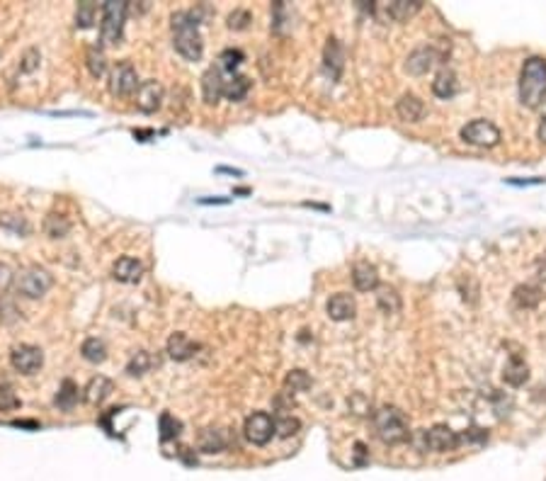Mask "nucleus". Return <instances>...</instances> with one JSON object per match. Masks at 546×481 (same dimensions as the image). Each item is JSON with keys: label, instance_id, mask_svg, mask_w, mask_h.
I'll list each match as a JSON object with an SVG mask.
<instances>
[{"label": "nucleus", "instance_id": "obj_1", "mask_svg": "<svg viewBox=\"0 0 546 481\" xmlns=\"http://www.w3.org/2000/svg\"><path fill=\"white\" fill-rule=\"evenodd\" d=\"M173 44L175 51L185 59V61H199L201 51H204V42H201L199 35V20H197L194 13H187V10H180V13L173 15Z\"/></svg>", "mask_w": 546, "mask_h": 481}, {"label": "nucleus", "instance_id": "obj_2", "mask_svg": "<svg viewBox=\"0 0 546 481\" xmlns=\"http://www.w3.org/2000/svg\"><path fill=\"white\" fill-rule=\"evenodd\" d=\"M546 97V59L529 56L522 63L520 73V102L529 109H537Z\"/></svg>", "mask_w": 546, "mask_h": 481}, {"label": "nucleus", "instance_id": "obj_3", "mask_svg": "<svg viewBox=\"0 0 546 481\" xmlns=\"http://www.w3.org/2000/svg\"><path fill=\"white\" fill-rule=\"evenodd\" d=\"M371 423H374L379 440L386 442V445H401L411 437V425H408L406 413L396 406L376 408L374 415H371Z\"/></svg>", "mask_w": 546, "mask_h": 481}, {"label": "nucleus", "instance_id": "obj_4", "mask_svg": "<svg viewBox=\"0 0 546 481\" xmlns=\"http://www.w3.org/2000/svg\"><path fill=\"white\" fill-rule=\"evenodd\" d=\"M129 3L124 0H107L102 5V22H100V39L102 44H119L127 22Z\"/></svg>", "mask_w": 546, "mask_h": 481}, {"label": "nucleus", "instance_id": "obj_5", "mask_svg": "<svg viewBox=\"0 0 546 481\" xmlns=\"http://www.w3.org/2000/svg\"><path fill=\"white\" fill-rule=\"evenodd\" d=\"M420 445H423V450L437 452V455H440V452H452L461 445V435H459L457 430H452L449 425L440 423V425H433V428L423 430Z\"/></svg>", "mask_w": 546, "mask_h": 481}, {"label": "nucleus", "instance_id": "obj_6", "mask_svg": "<svg viewBox=\"0 0 546 481\" xmlns=\"http://www.w3.org/2000/svg\"><path fill=\"white\" fill-rule=\"evenodd\" d=\"M461 139L478 149H493L500 144V129L488 119H473L466 127H461Z\"/></svg>", "mask_w": 546, "mask_h": 481}, {"label": "nucleus", "instance_id": "obj_7", "mask_svg": "<svg viewBox=\"0 0 546 481\" xmlns=\"http://www.w3.org/2000/svg\"><path fill=\"white\" fill-rule=\"evenodd\" d=\"M54 284V277L49 270H44L39 265L27 267L18 280V292L27 299H39L49 292V287Z\"/></svg>", "mask_w": 546, "mask_h": 481}, {"label": "nucleus", "instance_id": "obj_8", "mask_svg": "<svg viewBox=\"0 0 546 481\" xmlns=\"http://www.w3.org/2000/svg\"><path fill=\"white\" fill-rule=\"evenodd\" d=\"M139 90V75L129 61H119L109 75V92L117 97H129Z\"/></svg>", "mask_w": 546, "mask_h": 481}, {"label": "nucleus", "instance_id": "obj_9", "mask_svg": "<svg viewBox=\"0 0 546 481\" xmlns=\"http://www.w3.org/2000/svg\"><path fill=\"white\" fill-rule=\"evenodd\" d=\"M243 435L253 445H267L275 437V420H272L270 413H262V411L248 415L243 425Z\"/></svg>", "mask_w": 546, "mask_h": 481}, {"label": "nucleus", "instance_id": "obj_10", "mask_svg": "<svg viewBox=\"0 0 546 481\" xmlns=\"http://www.w3.org/2000/svg\"><path fill=\"white\" fill-rule=\"evenodd\" d=\"M10 365L20 372V375H35L44 365V353L37 346L30 343H20L10 350Z\"/></svg>", "mask_w": 546, "mask_h": 481}, {"label": "nucleus", "instance_id": "obj_11", "mask_svg": "<svg viewBox=\"0 0 546 481\" xmlns=\"http://www.w3.org/2000/svg\"><path fill=\"white\" fill-rule=\"evenodd\" d=\"M233 445V437L226 428H204L199 433V450L206 455H218L226 452Z\"/></svg>", "mask_w": 546, "mask_h": 481}, {"label": "nucleus", "instance_id": "obj_12", "mask_svg": "<svg viewBox=\"0 0 546 481\" xmlns=\"http://www.w3.org/2000/svg\"><path fill=\"white\" fill-rule=\"evenodd\" d=\"M163 105V85L158 80H144L139 83V90H136V107L141 112L151 114L156 109H161Z\"/></svg>", "mask_w": 546, "mask_h": 481}, {"label": "nucleus", "instance_id": "obj_13", "mask_svg": "<svg viewBox=\"0 0 546 481\" xmlns=\"http://www.w3.org/2000/svg\"><path fill=\"white\" fill-rule=\"evenodd\" d=\"M437 61H440V51L435 47H418L415 51H411L406 61V71L411 75H425L428 71H433Z\"/></svg>", "mask_w": 546, "mask_h": 481}, {"label": "nucleus", "instance_id": "obj_14", "mask_svg": "<svg viewBox=\"0 0 546 481\" xmlns=\"http://www.w3.org/2000/svg\"><path fill=\"white\" fill-rule=\"evenodd\" d=\"M323 66L333 80L340 78L342 68H345V51H342V44L335 37H330L323 49Z\"/></svg>", "mask_w": 546, "mask_h": 481}, {"label": "nucleus", "instance_id": "obj_15", "mask_svg": "<svg viewBox=\"0 0 546 481\" xmlns=\"http://www.w3.org/2000/svg\"><path fill=\"white\" fill-rule=\"evenodd\" d=\"M197 350H199V346H197L190 336H185V333H173V336L168 338V355H170L175 363L192 360L197 355Z\"/></svg>", "mask_w": 546, "mask_h": 481}, {"label": "nucleus", "instance_id": "obj_16", "mask_svg": "<svg viewBox=\"0 0 546 481\" xmlns=\"http://www.w3.org/2000/svg\"><path fill=\"white\" fill-rule=\"evenodd\" d=\"M325 309L333 321H349V319H354V314H357V304H354V299L345 292L333 294V297L328 299Z\"/></svg>", "mask_w": 546, "mask_h": 481}, {"label": "nucleus", "instance_id": "obj_17", "mask_svg": "<svg viewBox=\"0 0 546 481\" xmlns=\"http://www.w3.org/2000/svg\"><path fill=\"white\" fill-rule=\"evenodd\" d=\"M201 95H204V102L206 105H216L223 95V73L211 66L209 71H204L201 75Z\"/></svg>", "mask_w": 546, "mask_h": 481}, {"label": "nucleus", "instance_id": "obj_18", "mask_svg": "<svg viewBox=\"0 0 546 481\" xmlns=\"http://www.w3.org/2000/svg\"><path fill=\"white\" fill-rule=\"evenodd\" d=\"M112 391H114L112 379L105 377V375H97V377H92V379L87 382V386L83 389V396H85L87 403H92V406H100V403L105 401V398Z\"/></svg>", "mask_w": 546, "mask_h": 481}, {"label": "nucleus", "instance_id": "obj_19", "mask_svg": "<svg viewBox=\"0 0 546 481\" xmlns=\"http://www.w3.org/2000/svg\"><path fill=\"white\" fill-rule=\"evenodd\" d=\"M396 112H398V117H401L403 122L415 124V122H420V119L425 117V102L420 100L418 95H413V92H406V95L398 100Z\"/></svg>", "mask_w": 546, "mask_h": 481}, {"label": "nucleus", "instance_id": "obj_20", "mask_svg": "<svg viewBox=\"0 0 546 481\" xmlns=\"http://www.w3.org/2000/svg\"><path fill=\"white\" fill-rule=\"evenodd\" d=\"M112 272H114V277H117L119 282L134 284V282L141 280V275H144V262L136 260V258H129V255H124V258H119L117 262H114Z\"/></svg>", "mask_w": 546, "mask_h": 481}, {"label": "nucleus", "instance_id": "obj_21", "mask_svg": "<svg viewBox=\"0 0 546 481\" xmlns=\"http://www.w3.org/2000/svg\"><path fill=\"white\" fill-rule=\"evenodd\" d=\"M352 282L359 292H371V289L379 287V272H376V267L369 265V262H354Z\"/></svg>", "mask_w": 546, "mask_h": 481}, {"label": "nucleus", "instance_id": "obj_22", "mask_svg": "<svg viewBox=\"0 0 546 481\" xmlns=\"http://www.w3.org/2000/svg\"><path fill=\"white\" fill-rule=\"evenodd\" d=\"M502 379H505V384H510V386H522L524 382L529 379L527 363H524L522 358H517V355H512V358L507 360L505 370H502Z\"/></svg>", "mask_w": 546, "mask_h": 481}, {"label": "nucleus", "instance_id": "obj_23", "mask_svg": "<svg viewBox=\"0 0 546 481\" xmlns=\"http://www.w3.org/2000/svg\"><path fill=\"white\" fill-rule=\"evenodd\" d=\"M457 90H459V83H457L454 71L442 68L433 80V92L437 97H442V100H449V97L457 95Z\"/></svg>", "mask_w": 546, "mask_h": 481}, {"label": "nucleus", "instance_id": "obj_24", "mask_svg": "<svg viewBox=\"0 0 546 481\" xmlns=\"http://www.w3.org/2000/svg\"><path fill=\"white\" fill-rule=\"evenodd\" d=\"M420 8H423V3H420V0H393V3L384 5V13H386V18H389V20L403 22V20L413 18V15L418 13Z\"/></svg>", "mask_w": 546, "mask_h": 481}, {"label": "nucleus", "instance_id": "obj_25", "mask_svg": "<svg viewBox=\"0 0 546 481\" xmlns=\"http://www.w3.org/2000/svg\"><path fill=\"white\" fill-rule=\"evenodd\" d=\"M78 398H80V389H78V384H75L73 379H63L61 382V386H58V394H56V406L61 408V411H73L75 408V403H78Z\"/></svg>", "mask_w": 546, "mask_h": 481}, {"label": "nucleus", "instance_id": "obj_26", "mask_svg": "<svg viewBox=\"0 0 546 481\" xmlns=\"http://www.w3.org/2000/svg\"><path fill=\"white\" fill-rule=\"evenodd\" d=\"M250 90V80L245 78V75H228V80H223V95H226V100L231 102H240L245 100V95H248Z\"/></svg>", "mask_w": 546, "mask_h": 481}, {"label": "nucleus", "instance_id": "obj_27", "mask_svg": "<svg viewBox=\"0 0 546 481\" xmlns=\"http://www.w3.org/2000/svg\"><path fill=\"white\" fill-rule=\"evenodd\" d=\"M512 299L520 309H534L539 302H542V289L534 287V284H520L512 292Z\"/></svg>", "mask_w": 546, "mask_h": 481}, {"label": "nucleus", "instance_id": "obj_28", "mask_svg": "<svg viewBox=\"0 0 546 481\" xmlns=\"http://www.w3.org/2000/svg\"><path fill=\"white\" fill-rule=\"evenodd\" d=\"M243 51L240 49H223L221 54H218V63H216V68L221 71H226L228 75H236V68L240 63H243Z\"/></svg>", "mask_w": 546, "mask_h": 481}, {"label": "nucleus", "instance_id": "obj_29", "mask_svg": "<svg viewBox=\"0 0 546 481\" xmlns=\"http://www.w3.org/2000/svg\"><path fill=\"white\" fill-rule=\"evenodd\" d=\"M85 63H87V71L92 73V78H102L107 71V59H105V51L100 47H90L85 54Z\"/></svg>", "mask_w": 546, "mask_h": 481}, {"label": "nucleus", "instance_id": "obj_30", "mask_svg": "<svg viewBox=\"0 0 546 481\" xmlns=\"http://www.w3.org/2000/svg\"><path fill=\"white\" fill-rule=\"evenodd\" d=\"M44 231L49 238H63L70 231V221L63 214H49L44 219Z\"/></svg>", "mask_w": 546, "mask_h": 481}, {"label": "nucleus", "instance_id": "obj_31", "mask_svg": "<svg viewBox=\"0 0 546 481\" xmlns=\"http://www.w3.org/2000/svg\"><path fill=\"white\" fill-rule=\"evenodd\" d=\"M80 353H83V358L87 360V363L97 365L107 358V346L100 341V338H87V341L83 343V348H80Z\"/></svg>", "mask_w": 546, "mask_h": 481}, {"label": "nucleus", "instance_id": "obj_32", "mask_svg": "<svg viewBox=\"0 0 546 481\" xmlns=\"http://www.w3.org/2000/svg\"><path fill=\"white\" fill-rule=\"evenodd\" d=\"M379 294H376V302H379L381 311L384 314H396L398 306H401V299H398V292L393 287H376Z\"/></svg>", "mask_w": 546, "mask_h": 481}, {"label": "nucleus", "instance_id": "obj_33", "mask_svg": "<svg viewBox=\"0 0 546 481\" xmlns=\"http://www.w3.org/2000/svg\"><path fill=\"white\" fill-rule=\"evenodd\" d=\"M151 365H153V358L146 350H139V353L134 355V358L129 360V365H127V375H131V377H144L146 372L151 370Z\"/></svg>", "mask_w": 546, "mask_h": 481}, {"label": "nucleus", "instance_id": "obj_34", "mask_svg": "<svg viewBox=\"0 0 546 481\" xmlns=\"http://www.w3.org/2000/svg\"><path fill=\"white\" fill-rule=\"evenodd\" d=\"M95 18H97V5L95 3H90V0H85V3H78V10H75V25H78L80 30H87V27H92Z\"/></svg>", "mask_w": 546, "mask_h": 481}, {"label": "nucleus", "instance_id": "obj_35", "mask_svg": "<svg viewBox=\"0 0 546 481\" xmlns=\"http://www.w3.org/2000/svg\"><path fill=\"white\" fill-rule=\"evenodd\" d=\"M299 428H302V423H299V418H294V415H280V418L275 420V435H280V437L297 435Z\"/></svg>", "mask_w": 546, "mask_h": 481}, {"label": "nucleus", "instance_id": "obj_36", "mask_svg": "<svg viewBox=\"0 0 546 481\" xmlns=\"http://www.w3.org/2000/svg\"><path fill=\"white\" fill-rule=\"evenodd\" d=\"M158 423H161V440L163 442L175 440V437L180 435V428H182V425H180V420L175 418V415H170V413H163Z\"/></svg>", "mask_w": 546, "mask_h": 481}, {"label": "nucleus", "instance_id": "obj_37", "mask_svg": "<svg viewBox=\"0 0 546 481\" xmlns=\"http://www.w3.org/2000/svg\"><path fill=\"white\" fill-rule=\"evenodd\" d=\"M284 384H287L289 394L292 391H306L311 386V377L306 375L304 370H292L287 375V379H284Z\"/></svg>", "mask_w": 546, "mask_h": 481}, {"label": "nucleus", "instance_id": "obj_38", "mask_svg": "<svg viewBox=\"0 0 546 481\" xmlns=\"http://www.w3.org/2000/svg\"><path fill=\"white\" fill-rule=\"evenodd\" d=\"M0 226L10 229V231H15V233H27V231H30V224H27L25 219L18 217V214H0Z\"/></svg>", "mask_w": 546, "mask_h": 481}, {"label": "nucleus", "instance_id": "obj_39", "mask_svg": "<svg viewBox=\"0 0 546 481\" xmlns=\"http://www.w3.org/2000/svg\"><path fill=\"white\" fill-rule=\"evenodd\" d=\"M15 406H20V398L15 396L13 386L0 384V411H5V408H15Z\"/></svg>", "mask_w": 546, "mask_h": 481}, {"label": "nucleus", "instance_id": "obj_40", "mask_svg": "<svg viewBox=\"0 0 546 481\" xmlns=\"http://www.w3.org/2000/svg\"><path fill=\"white\" fill-rule=\"evenodd\" d=\"M248 22H250L248 10H236V13L228 15V27H231V30H245Z\"/></svg>", "mask_w": 546, "mask_h": 481}, {"label": "nucleus", "instance_id": "obj_41", "mask_svg": "<svg viewBox=\"0 0 546 481\" xmlns=\"http://www.w3.org/2000/svg\"><path fill=\"white\" fill-rule=\"evenodd\" d=\"M37 61H39V51H37V49H30V51L25 54V59H22V71H25V73L35 71Z\"/></svg>", "mask_w": 546, "mask_h": 481}, {"label": "nucleus", "instance_id": "obj_42", "mask_svg": "<svg viewBox=\"0 0 546 481\" xmlns=\"http://www.w3.org/2000/svg\"><path fill=\"white\" fill-rule=\"evenodd\" d=\"M10 284H13V270H10L5 262H0V292H3V289H8Z\"/></svg>", "mask_w": 546, "mask_h": 481}, {"label": "nucleus", "instance_id": "obj_43", "mask_svg": "<svg viewBox=\"0 0 546 481\" xmlns=\"http://www.w3.org/2000/svg\"><path fill=\"white\" fill-rule=\"evenodd\" d=\"M510 185H542L544 180L542 178H534V180H507Z\"/></svg>", "mask_w": 546, "mask_h": 481}, {"label": "nucleus", "instance_id": "obj_44", "mask_svg": "<svg viewBox=\"0 0 546 481\" xmlns=\"http://www.w3.org/2000/svg\"><path fill=\"white\" fill-rule=\"evenodd\" d=\"M537 136H539V141H542V144H546V119H542V124H539Z\"/></svg>", "mask_w": 546, "mask_h": 481}, {"label": "nucleus", "instance_id": "obj_45", "mask_svg": "<svg viewBox=\"0 0 546 481\" xmlns=\"http://www.w3.org/2000/svg\"><path fill=\"white\" fill-rule=\"evenodd\" d=\"M354 450H357V464H362L364 462V445H362V442H357V445H354Z\"/></svg>", "mask_w": 546, "mask_h": 481}, {"label": "nucleus", "instance_id": "obj_46", "mask_svg": "<svg viewBox=\"0 0 546 481\" xmlns=\"http://www.w3.org/2000/svg\"><path fill=\"white\" fill-rule=\"evenodd\" d=\"M216 171H218V173H233V175H243V171H236V168H226V166H218Z\"/></svg>", "mask_w": 546, "mask_h": 481}, {"label": "nucleus", "instance_id": "obj_47", "mask_svg": "<svg viewBox=\"0 0 546 481\" xmlns=\"http://www.w3.org/2000/svg\"><path fill=\"white\" fill-rule=\"evenodd\" d=\"M226 202L228 200H206L204 197V200H199V205H226Z\"/></svg>", "mask_w": 546, "mask_h": 481}]
</instances>
